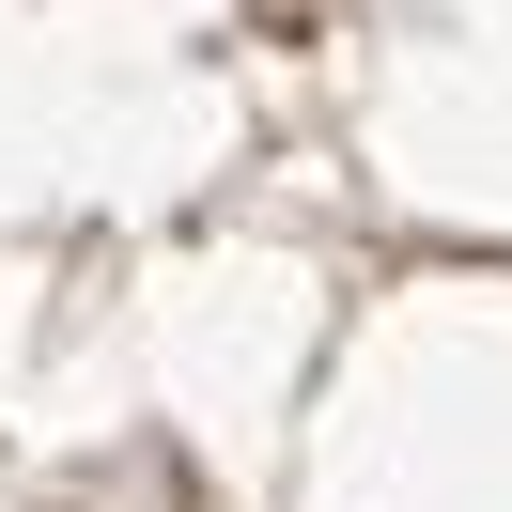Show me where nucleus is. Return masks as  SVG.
<instances>
[]
</instances>
